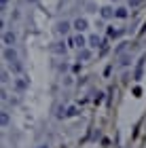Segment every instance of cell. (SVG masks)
<instances>
[{
    "label": "cell",
    "mask_w": 146,
    "mask_h": 148,
    "mask_svg": "<svg viewBox=\"0 0 146 148\" xmlns=\"http://www.w3.org/2000/svg\"><path fill=\"white\" fill-rule=\"evenodd\" d=\"M36 148H49V144H38Z\"/></svg>",
    "instance_id": "cell-19"
},
{
    "label": "cell",
    "mask_w": 146,
    "mask_h": 148,
    "mask_svg": "<svg viewBox=\"0 0 146 148\" xmlns=\"http://www.w3.org/2000/svg\"><path fill=\"white\" fill-rule=\"evenodd\" d=\"M2 57H4V62H9V64H13V62H17V51H15V47H4V51H2Z\"/></svg>",
    "instance_id": "cell-1"
},
{
    "label": "cell",
    "mask_w": 146,
    "mask_h": 148,
    "mask_svg": "<svg viewBox=\"0 0 146 148\" xmlns=\"http://www.w3.org/2000/svg\"><path fill=\"white\" fill-rule=\"evenodd\" d=\"M28 87H30V78H25V76H19V78H15V89L17 91H25V89H28Z\"/></svg>",
    "instance_id": "cell-5"
},
{
    "label": "cell",
    "mask_w": 146,
    "mask_h": 148,
    "mask_svg": "<svg viewBox=\"0 0 146 148\" xmlns=\"http://www.w3.org/2000/svg\"><path fill=\"white\" fill-rule=\"evenodd\" d=\"M25 2H30V4H34V2H38V0H25Z\"/></svg>",
    "instance_id": "cell-20"
},
{
    "label": "cell",
    "mask_w": 146,
    "mask_h": 148,
    "mask_svg": "<svg viewBox=\"0 0 146 148\" xmlns=\"http://www.w3.org/2000/svg\"><path fill=\"white\" fill-rule=\"evenodd\" d=\"M0 123H2V127L9 125V112H2V114H0Z\"/></svg>",
    "instance_id": "cell-14"
},
{
    "label": "cell",
    "mask_w": 146,
    "mask_h": 148,
    "mask_svg": "<svg viewBox=\"0 0 146 148\" xmlns=\"http://www.w3.org/2000/svg\"><path fill=\"white\" fill-rule=\"evenodd\" d=\"M108 36H110V38H119V36H123V30H112V28H110V30H108Z\"/></svg>",
    "instance_id": "cell-13"
},
{
    "label": "cell",
    "mask_w": 146,
    "mask_h": 148,
    "mask_svg": "<svg viewBox=\"0 0 146 148\" xmlns=\"http://www.w3.org/2000/svg\"><path fill=\"white\" fill-rule=\"evenodd\" d=\"M11 68H13V72H15V74H21V72H23V66L19 64V59H17V62H13V64H11Z\"/></svg>",
    "instance_id": "cell-12"
},
{
    "label": "cell",
    "mask_w": 146,
    "mask_h": 148,
    "mask_svg": "<svg viewBox=\"0 0 146 148\" xmlns=\"http://www.w3.org/2000/svg\"><path fill=\"white\" fill-rule=\"evenodd\" d=\"M127 15H129V11L125 9V6H119L117 13H114V17H119V19H127Z\"/></svg>",
    "instance_id": "cell-11"
},
{
    "label": "cell",
    "mask_w": 146,
    "mask_h": 148,
    "mask_svg": "<svg viewBox=\"0 0 146 148\" xmlns=\"http://www.w3.org/2000/svg\"><path fill=\"white\" fill-rule=\"evenodd\" d=\"M15 42H17V34L15 32H4L2 34V45L4 47H13Z\"/></svg>",
    "instance_id": "cell-4"
},
{
    "label": "cell",
    "mask_w": 146,
    "mask_h": 148,
    "mask_svg": "<svg viewBox=\"0 0 146 148\" xmlns=\"http://www.w3.org/2000/svg\"><path fill=\"white\" fill-rule=\"evenodd\" d=\"M72 28H74L76 32H85L89 28V21L85 17H78V19H74V21H72Z\"/></svg>",
    "instance_id": "cell-2"
},
{
    "label": "cell",
    "mask_w": 146,
    "mask_h": 148,
    "mask_svg": "<svg viewBox=\"0 0 146 148\" xmlns=\"http://www.w3.org/2000/svg\"><path fill=\"white\" fill-rule=\"evenodd\" d=\"M66 114H68V116H74V114H76V108L72 106V108H68V112H66Z\"/></svg>",
    "instance_id": "cell-17"
},
{
    "label": "cell",
    "mask_w": 146,
    "mask_h": 148,
    "mask_svg": "<svg viewBox=\"0 0 146 148\" xmlns=\"http://www.w3.org/2000/svg\"><path fill=\"white\" fill-rule=\"evenodd\" d=\"M114 2H117V0H114Z\"/></svg>",
    "instance_id": "cell-21"
},
{
    "label": "cell",
    "mask_w": 146,
    "mask_h": 148,
    "mask_svg": "<svg viewBox=\"0 0 146 148\" xmlns=\"http://www.w3.org/2000/svg\"><path fill=\"white\" fill-rule=\"evenodd\" d=\"M70 28H72V23L64 19V21H57V25H55V32H57V34H62V36H66V34L70 32Z\"/></svg>",
    "instance_id": "cell-3"
},
{
    "label": "cell",
    "mask_w": 146,
    "mask_h": 148,
    "mask_svg": "<svg viewBox=\"0 0 146 148\" xmlns=\"http://www.w3.org/2000/svg\"><path fill=\"white\" fill-rule=\"evenodd\" d=\"M6 80H9V72L2 70V83H6Z\"/></svg>",
    "instance_id": "cell-18"
},
{
    "label": "cell",
    "mask_w": 146,
    "mask_h": 148,
    "mask_svg": "<svg viewBox=\"0 0 146 148\" xmlns=\"http://www.w3.org/2000/svg\"><path fill=\"white\" fill-rule=\"evenodd\" d=\"M114 13H117V11H112V6H102V9H99V15H102V19L114 17Z\"/></svg>",
    "instance_id": "cell-6"
},
{
    "label": "cell",
    "mask_w": 146,
    "mask_h": 148,
    "mask_svg": "<svg viewBox=\"0 0 146 148\" xmlns=\"http://www.w3.org/2000/svg\"><path fill=\"white\" fill-rule=\"evenodd\" d=\"M74 47H78V49H83V47H89V40L85 38L81 32H78V36L74 38Z\"/></svg>",
    "instance_id": "cell-8"
},
{
    "label": "cell",
    "mask_w": 146,
    "mask_h": 148,
    "mask_svg": "<svg viewBox=\"0 0 146 148\" xmlns=\"http://www.w3.org/2000/svg\"><path fill=\"white\" fill-rule=\"evenodd\" d=\"M51 51L55 53V55H66V47H64V42H53V45H51Z\"/></svg>",
    "instance_id": "cell-7"
},
{
    "label": "cell",
    "mask_w": 146,
    "mask_h": 148,
    "mask_svg": "<svg viewBox=\"0 0 146 148\" xmlns=\"http://www.w3.org/2000/svg\"><path fill=\"white\" fill-rule=\"evenodd\" d=\"M87 59H91V51L87 49V47L78 49V62H87Z\"/></svg>",
    "instance_id": "cell-9"
},
{
    "label": "cell",
    "mask_w": 146,
    "mask_h": 148,
    "mask_svg": "<svg viewBox=\"0 0 146 148\" xmlns=\"http://www.w3.org/2000/svg\"><path fill=\"white\" fill-rule=\"evenodd\" d=\"M87 40H89V47H91V49H97V47H99V42H102L97 34H91V36H89Z\"/></svg>",
    "instance_id": "cell-10"
},
{
    "label": "cell",
    "mask_w": 146,
    "mask_h": 148,
    "mask_svg": "<svg viewBox=\"0 0 146 148\" xmlns=\"http://www.w3.org/2000/svg\"><path fill=\"white\" fill-rule=\"evenodd\" d=\"M119 64H121V66H129V64H131V57H129V55H123Z\"/></svg>",
    "instance_id": "cell-16"
},
{
    "label": "cell",
    "mask_w": 146,
    "mask_h": 148,
    "mask_svg": "<svg viewBox=\"0 0 146 148\" xmlns=\"http://www.w3.org/2000/svg\"><path fill=\"white\" fill-rule=\"evenodd\" d=\"M144 2V0H127V4H129V9H136V6H140Z\"/></svg>",
    "instance_id": "cell-15"
}]
</instances>
